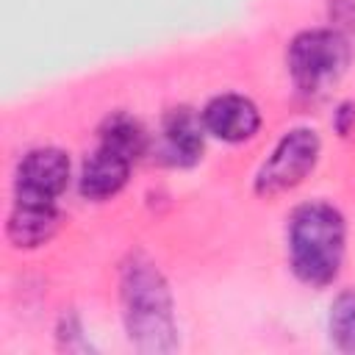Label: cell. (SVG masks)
<instances>
[{"instance_id": "obj_1", "label": "cell", "mask_w": 355, "mask_h": 355, "mask_svg": "<svg viewBox=\"0 0 355 355\" xmlns=\"http://www.w3.org/2000/svg\"><path fill=\"white\" fill-rule=\"evenodd\" d=\"M288 252L297 277L311 286L330 283L344 258V219L333 205H302L288 225Z\"/></svg>"}, {"instance_id": "obj_2", "label": "cell", "mask_w": 355, "mask_h": 355, "mask_svg": "<svg viewBox=\"0 0 355 355\" xmlns=\"http://www.w3.org/2000/svg\"><path fill=\"white\" fill-rule=\"evenodd\" d=\"M122 305L130 341L144 352H166L175 347L172 300L166 283L153 263L133 261L122 277Z\"/></svg>"}, {"instance_id": "obj_3", "label": "cell", "mask_w": 355, "mask_h": 355, "mask_svg": "<svg viewBox=\"0 0 355 355\" xmlns=\"http://www.w3.org/2000/svg\"><path fill=\"white\" fill-rule=\"evenodd\" d=\"M347 67V42L333 31H305L291 42L288 69L302 92H322Z\"/></svg>"}, {"instance_id": "obj_4", "label": "cell", "mask_w": 355, "mask_h": 355, "mask_svg": "<svg viewBox=\"0 0 355 355\" xmlns=\"http://www.w3.org/2000/svg\"><path fill=\"white\" fill-rule=\"evenodd\" d=\"M316 158H319V136L313 130L297 128L286 133L255 178L258 194L272 197L286 189H294L316 166Z\"/></svg>"}, {"instance_id": "obj_5", "label": "cell", "mask_w": 355, "mask_h": 355, "mask_svg": "<svg viewBox=\"0 0 355 355\" xmlns=\"http://www.w3.org/2000/svg\"><path fill=\"white\" fill-rule=\"evenodd\" d=\"M69 180V158L55 147H42L25 155L17 172V197L53 202Z\"/></svg>"}, {"instance_id": "obj_6", "label": "cell", "mask_w": 355, "mask_h": 355, "mask_svg": "<svg viewBox=\"0 0 355 355\" xmlns=\"http://www.w3.org/2000/svg\"><path fill=\"white\" fill-rule=\"evenodd\" d=\"M261 125L258 108L241 94H219L202 111V128L222 141H244Z\"/></svg>"}, {"instance_id": "obj_7", "label": "cell", "mask_w": 355, "mask_h": 355, "mask_svg": "<svg viewBox=\"0 0 355 355\" xmlns=\"http://www.w3.org/2000/svg\"><path fill=\"white\" fill-rule=\"evenodd\" d=\"M128 169H130L128 155H122L119 150H114L108 144H100L83 164L80 194L89 200H105V197L116 194L128 180Z\"/></svg>"}, {"instance_id": "obj_8", "label": "cell", "mask_w": 355, "mask_h": 355, "mask_svg": "<svg viewBox=\"0 0 355 355\" xmlns=\"http://www.w3.org/2000/svg\"><path fill=\"white\" fill-rule=\"evenodd\" d=\"M55 225H58V216L53 202L17 197V205L8 216V239L17 247H36L55 233Z\"/></svg>"}, {"instance_id": "obj_9", "label": "cell", "mask_w": 355, "mask_h": 355, "mask_svg": "<svg viewBox=\"0 0 355 355\" xmlns=\"http://www.w3.org/2000/svg\"><path fill=\"white\" fill-rule=\"evenodd\" d=\"M164 139H166V153L180 164H191L202 153V128L189 111H172L166 116Z\"/></svg>"}, {"instance_id": "obj_10", "label": "cell", "mask_w": 355, "mask_h": 355, "mask_svg": "<svg viewBox=\"0 0 355 355\" xmlns=\"http://www.w3.org/2000/svg\"><path fill=\"white\" fill-rule=\"evenodd\" d=\"M103 144L119 150L122 155H128V158L133 161V158L144 150V130L139 128L136 119L116 114V116H111V119L105 122V128H103Z\"/></svg>"}, {"instance_id": "obj_11", "label": "cell", "mask_w": 355, "mask_h": 355, "mask_svg": "<svg viewBox=\"0 0 355 355\" xmlns=\"http://www.w3.org/2000/svg\"><path fill=\"white\" fill-rule=\"evenodd\" d=\"M330 336L344 352H355V291H347L333 302Z\"/></svg>"}]
</instances>
